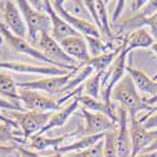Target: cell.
Returning <instances> with one entry per match:
<instances>
[{"mask_svg": "<svg viewBox=\"0 0 157 157\" xmlns=\"http://www.w3.org/2000/svg\"><path fill=\"white\" fill-rule=\"evenodd\" d=\"M111 101L117 102L118 106L123 107L127 111L129 120H137L138 113L147 112V114H150L157 108V106L152 107L145 102V98L140 94L132 78L128 74H126L114 86L111 93Z\"/></svg>", "mask_w": 157, "mask_h": 157, "instance_id": "1", "label": "cell"}, {"mask_svg": "<svg viewBox=\"0 0 157 157\" xmlns=\"http://www.w3.org/2000/svg\"><path fill=\"white\" fill-rule=\"evenodd\" d=\"M21 15L24 18V21L27 24L28 29V38L27 40L35 47L38 36L40 33L52 32V21L47 11H39L35 10L30 4L29 0H18L15 2Z\"/></svg>", "mask_w": 157, "mask_h": 157, "instance_id": "2", "label": "cell"}, {"mask_svg": "<svg viewBox=\"0 0 157 157\" xmlns=\"http://www.w3.org/2000/svg\"><path fill=\"white\" fill-rule=\"evenodd\" d=\"M8 118L17 122L25 140L38 135L45 127L53 112H32V111H4Z\"/></svg>", "mask_w": 157, "mask_h": 157, "instance_id": "3", "label": "cell"}, {"mask_svg": "<svg viewBox=\"0 0 157 157\" xmlns=\"http://www.w3.org/2000/svg\"><path fill=\"white\" fill-rule=\"evenodd\" d=\"M35 48L40 53H43L50 62L56 63L62 69L72 72V71H75V68L78 67L77 62L65 54V52L62 49L60 44L50 35V33L43 32L39 34Z\"/></svg>", "mask_w": 157, "mask_h": 157, "instance_id": "4", "label": "cell"}, {"mask_svg": "<svg viewBox=\"0 0 157 157\" xmlns=\"http://www.w3.org/2000/svg\"><path fill=\"white\" fill-rule=\"evenodd\" d=\"M19 101L25 111L32 112H57L63 108L58 104L57 99L32 89L19 88Z\"/></svg>", "mask_w": 157, "mask_h": 157, "instance_id": "5", "label": "cell"}, {"mask_svg": "<svg viewBox=\"0 0 157 157\" xmlns=\"http://www.w3.org/2000/svg\"><path fill=\"white\" fill-rule=\"evenodd\" d=\"M0 34L5 39V42L8 43V45L13 49L18 52V53H21V54H25V56H29L39 62H43V63H47V65H53V67H58V65L53 62H50L43 53H40L34 45H32L27 39H23V38H19L17 35L13 34L5 25L3 24V21H0ZM59 68V67H58Z\"/></svg>", "mask_w": 157, "mask_h": 157, "instance_id": "6", "label": "cell"}, {"mask_svg": "<svg viewBox=\"0 0 157 157\" xmlns=\"http://www.w3.org/2000/svg\"><path fill=\"white\" fill-rule=\"evenodd\" d=\"M0 10L3 13V24L13 34L23 39L28 38L27 24L15 2H11V0L0 2Z\"/></svg>", "mask_w": 157, "mask_h": 157, "instance_id": "7", "label": "cell"}, {"mask_svg": "<svg viewBox=\"0 0 157 157\" xmlns=\"http://www.w3.org/2000/svg\"><path fill=\"white\" fill-rule=\"evenodd\" d=\"M81 112L82 117L84 118V128L82 131L83 136L102 135L117 128V123L106 114L92 112L86 108H82Z\"/></svg>", "mask_w": 157, "mask_h": 157, "instance_id": "8", "label": "cell"}, {"mask_svg": "<svg viewBox=\"0 0 157 157\" xmlns=\"http://www.w3.org/2000/svg\"><path fill=\"white\" fill-rule=\"evenodd\" d=\"M117 155L118 157H131L132 156V141L129 132V117L127 111L117 106Z\"/></svg>", "mask_w": 157, "mask_h": 157, "instance_id": "9", "label": "cell"}, {"mask_svg": "<svg viewBox=\"0 0 157 157\" xmlns=\"http://www.w3.org/2000/svg\"><path fill=\"white\" fill-rule=\"evenodd\" d=\"M0 69L9 71V72H17L23 74H40L45 77H58V75H65L69 71H65L53 65H33L24 62H0ZM73 72V71H72Z\"/></svg>", "mask_w": 157, "mask_h": 157, "instance_id": "10", "label": "cell"}, {"mask_svg": "<svg viewBox=\"0 0 157 157\" xmlns=\"http://www.w3.org/2000/svg\"><path fill=\"white\" fill-rule=\"evenodd\" d=\"M63 2L64 0H53L52 3V6H53L54 11L57 13V14L67 23L68 25H71V27L78 32L82 36L87 38V36H93V38H101V32L98 30V28L96 27V25L92 23V21H87V20H82V19H78L71 14H68L67 11L64 10L63 8Z\"/></svg>", "mask_w": 157, "mask_h": 157, "instance_id": "11", "label": "cell"}, {"mask_svg": "<svg viewBox=\"0 0 157 157\" xmlns=\"http://www.w3.org/2000/svg\"><path fill=\"white\" fill-rule=\"evenodd\" d=\"M73 72H69L65 75L45 77V78H40V79L30 81V82H19L17 83V86L18 88L32 89V90H38V92H47L49 94H60L62 89L73 75Z\"/></svg>", "mask_w": 157, "mask_h": 157, "instance_id": "12", "label": "cell"}, {"mask_svg": "<svg viewBox=\"0 0 157 157\" xmlns=\"http://www.w3.org/2000/svg\"><path fill=\"white\" fill-rule=\"evenodd\" d=\"M129 132L132 141V156L142 153L157 138V129H146L137 120H129Z\"/></svg>", "mask_w": 157, "mask_h": 157, "instance_id": "13", "label": "cell"}, {"mask_svg": "<svg viewBox=\"0 0 157 157\" xmlns=\"http://www.w3.org/2000/svg\"><path fill=\"white\" fill-rule=\"evenodd\" d=\"M79 133L83 132H68V133H64L62 136L58 137H45L44 135H35L33 137H30L29 141V145H28V150L30 151H36V152H42L49 148H53L54 151H57L58 148L65 146V145H69L71 142H73L75 136L78 137Z\"/></svg>", "mask_w": 157, "mask_h": 157, "instance_id": "14", "label": "cell"}, {"mask_svg": "<svg viewBox=\"0 0 157 157\" xmlns=\"http://www.w3.org/2000/svg\"><path fill=\"white\" fill-rule=\"evenodd\" d=\"M58 43L60 44L62 49L65 52V54L71 57L73 60H75L77 63H79L78 65H82L90 59L89 52H88V45H87L84 36H82V35L68 36Z\"/></svg>", "mask_w": 157, "mask_h": 157, "instance_id": "15", "label": "cell"}, {"mask_svg": "<svg viewBox=\"0 0 157 157\" xmlns=\"http://www.w3.org/2000/svg\"><path fill=\"white\" fill-rule=\"evenodd\" d=\"M126 72L132 78L137 90L145 99L152 98L157 94V81H153L145 72L131 67V65H127Z\"/></svg>", "mask_w": 157, "mask_h": 157, "instance_id": "16", "label": "cell"}, {"mask_svg": "<svg viewBox=\"0 0 157 157\" xmlns=\"http://www.w3.org/2000/svg\"><path fill=\"white\" fill-rule=\"evenodd\" d=\"M45 11L48 13V15L50 18V21H52V32H50V35L53 36L57 42H60V40H63V39L68 38V36L81 35L79 33L75 32L71 27V25H68L54 11L53 6H52L50 0H45Z\"/></svg>", "mask_w": 157, "mask_h": 157, "instance_id": "17", "label": "cell"}, {"mask_svg": "<svg viewBox=\"0 0 157 157\" xmlns=\"http://www.w3.org/2000/svg\"><path fill=\"white\" fill-rule=\"evenodd\" d=\"M77 99L82 106V108H86L92 112L103 113L117 123V107L113 102H104L102 99H96V98L83 96V94L77 97Z\"/></svg>", "mask_w": 157, "mask_h": 157, "instance_id": "18", "label": "cell"}, {"mask_svg": "<svg viewBox=\"0 0 157 157\" xmlns=\"http://www.w3.org/2000/svg\"><path fill=\"white\" fill-rule=\"evenodd\" d=\"M79 102H78L77 97L68 104V106H64L63 108H60L59 111L57 112H53V114H52V117L49 118L48 123L45 124V127L39 132L38 135H45V132H49L50 129L53 128H59V127H63L65 123H67V121L71 118V117L74 114V112L79 108Z\"/></svg>", "mask_w": 157, "mask_h": 157, "instance_id": "19", "label": "cell"}, {"mask_svg": "<svg viewBox=\"0 0 157 157\" xmlns=\"http://www.w3.org/2000/svg\"><path fill=\"white\" fill-rule=\"evenodd\" d=\"M155 43V39L152 38L150 30L147 28H140L137 30H133L124 38L126 50L129 52L138 48H151Z\"/></svg>", "mask_w": 157, "mask_h": 157, "instance_id": "20", "label": "cell"}, {"mask_svg": "<svg viewBox=\"0 0 157 157\" xmlns=\"http://www.w3.org/2000/svg\"><path fill=\"white\" fill-rule=\"evenodd\" d=\"M103 138H104V133L94 135V136H81L79 138H77L73 142H71L69 145H65V146L58 148L56 152H59V153H63V155L81 152V151H84V150H88L90 147H93L94 145H97V143L99 141H102Z\"/></svg>", "mask_w": 157, "mask_h": 157, "instance_id": "21", "label": "cell"}, {"mask_svg": "<svg viewBox=\"0 0 157 157\" xmlns=\"http://www.w3.org/2000/svg\"><path fill=\"white\" fill-rule=\"evenodd\" d=\"M94 73L93 68L89 67V65H78L77 69L73 72V75L71 77V79L67 82V84L64 86V88L62 89L60 96H65V94H69L71 92H73L74 89L79 88L81 86L84 84V82L88 79Z\"/></svg>", "mask_w": 157, "mask_h": 157, "instance_id": "22", "label": "cell"}, {"mask_svg": "<svg viewBox=\"0 0 157 157\" xmlns=\"http://www.w3.org/2000/svg\"><path fill=\"white\" fill-rule=\"evenodd\" d=\"M108 3L109 2H104V0H97L96 2V9H97V13H98L101 27H102V35L107 40V43H113L117 39V36H116V33L112 30L111 20H109V17H108V9H107Z\"/></svg>", "mask_w": 157, "mask_h": 157, "instance_id": "23", "label": "cell"}, {"mask_svg": "<svg viewBox=\"0 0 157 157\" xmlns=\"http://www.w3.org/2000/svg\"><path fill=\"white\" fill-rule=\"evenodd\" d=\"M0 145L23 146L27 145V140L24 138L21 131L18 127L0 123Z\"/></svg>", "mask_w": 157, "mask_h": 157, "instance_id": "24", "label": "cell"}, {"mask_svg": "<svg viewBox=\"0 0 157 157\" xmlns=\"http://www.w3.org/2000/svg\"><path fill=\"white\" fill-rule=\"evenodd\" d=\"M124 48V43H123V45L122 47H120V48H117V49H114V50H112V52H108V53H104V54H101V56H98V57H94V58H90L87 63H84L86 65H89V67H92L93 68V71L96 72V73H104L106 72L111 65H112V63L114 62V59L118 57V54L121 53V50ZM84 64H82V65H84Z\"/></svg>", "mask_w": 157, "mask_h": 157, "instance_id": "25", "label": "cell"}, {"mask_svg": "<svg viewBox=\"0 0 157 157\" xmlns=\"http://www.w3.org/2000/svg\"><path fill=\"white\" fill-rule=\"evenodd\" d=\"M0 96L10 101H19V88L17 82L9 73L3 69H0Z\"/></svg>", "mask_w": 157, "mask_h": 157, "instance_id": "26", "label": "cell"}, {"mask_svg": "<svg viewBox=\"0 0 157 157\" xmlns=\"http://www.w3.org/2000/svg\"><path fill=\"white\" fill-rule=\"evenodd\" d=\"M102 77L103 73H93L83 84V96L101 99L102 92Z\"/></svg>", "mask_w": 157, "mask_h": 157, "instance_id": "27", "label": "cell"}, {"mask_svg": "<svg viewBox=\"0 0 157 157\" xmlns=\"http://www.w3.org/2000/svg\"><path fill=\"white\" fill-rule=\"evenodd\" d=\"M63 8L68 14H71L78 19L92 21V18H90L89 13L82 0H68V2H63Z\"/></svg>", "mask_w": 157, "mask_h": 157, "instance_id": "28", "label": "cell"}, {"mask_svg": "<svg viewBox=\"0 0 157 157\" xmlns=\"http://www.w3.org/2000/svg\"><path fill=\"white\" fill-rule=\"evenodd\" d=\"M116 138H117V128L104 133V138H103V142H104L103 155H104V157H118V155H117Z\"/></svg>", "mask_w": 157, "mask_h": 157, "instance_id": "29", "label": "cell"}, {"mask_svg": "<svg viewBox=\"0 0 157 157\" xmlns=\"http://www.w3.org/2000/svg\"><path fill=\"white\" fill-rule=\"evenodd\" d=\"M103 145H104V142L102 140L97 143V145H94L93 147H90L88 150H84V151H81V152H75V153H68V155H69V157H104Z\"/></svg>", "mask_w": 157, "mask_h": 157, "instance_id": "30", "label": "cell"}, {"mask_svg": "<svg viewBox=\"0 0 157 157\" xmlns=\"http://www.w3.org/2000/svg\"><path fill=\"white\" fill-rule=\"evenodd\" d=\"M137 121L146 129H157V108L152 113L141 117Z\"/></svg>", "mask_w": 157, "mask_h": 157, "instance_id": "31", "label": "cell"}, {"mask_svg": "<svg viewBox=\"0 0 157 157\" xmlns=\"http://www.w3.org/2000/svg\"><path fill=\"white\" fill-rule=\"evenodd\" d=\"M0 109H3V111H19V112L25 111L19 101H10V99L3 98V97H0Z\"/></svg>", "mask_w": 157, "mask_h": 157, "instance_id": "32", "label": "cell"}, {"mask_svg": "<svg viewBox=\"0 0 157 157\" xmlns=\"http://www.w3.org/2000/svg\"><path fill=\"white\" fill-rule=\"evenodd\" d=\"M19 152H20V157H69V155H63L59 152H56L53 155H42V153H36L34 151H30L28 148H25L24 146L19 147Z\"/></svg>", "mask_w": 157, "mask_h": 157, "instance_id": "33", "label": "cell"}, {"mask_svg": "<svg viewBox=\"0 0 157 157\" xmlns=\"http://www.w3.org/2000/svg\"><path fill=\"white\" fill-rule=\"evenodd\" d=\"M20 146L11 145H0V157H20Z\"/></svg>", "mask_w": 157, "mask_h": 157, "instance_id": "34", "label": "cell"}, {"mask_svg": "<svg viewBox=\"0 0 157 157\" xmlns=\"http://www.w3.org/2000/svg\"><path fill=\"white\" fill-rule=\"evenodd\" d=\"M146 28L150 30L152 38L155 39V42H157V13L147 19V21H146Z\"/></svg>", "mask_w": 157, "mask_h": 157, "instance_id": "35", "label": "cell"}, {"mask_svg": "<svg viewBox=\"0 0 157 157\" xmlns=\"http://www.w3.org/2000/svg\"><path fill=\"white\" fill-rule=\"evenodd\" d=\"M136 157H157V151H150V152H142L137 155Z\"/></svg>", "mask_w": 157, "mask_h": 157, "instance_id": "36", "label": "cell"}, {"mask_svg": "<svg viewBox=\"0 0 157 157\" xmlns=\"http://www.w3.org/2000/svg\"><path fill=\"white\" fill-rule=\"evenodd\" d=\"M2 45H3V36L0 34V48H2Z\"/></svg>", "mask_w": 157, "mask_h": 157, "instance_id": "37", "label": "cell"}]
</instances>
